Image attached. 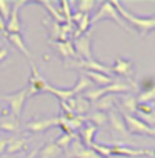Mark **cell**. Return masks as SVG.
I'll return each instance as SVG.
<instances>
[{"instance_id": "obj_5", "label": "cell", "mask_w": 155, "mask_h": 158, "mask_svg": "<svg viewBox=\"0 0 155 158\" xmlns=\"http://www.w3.org/2000/svg\"><path fill=\"white\" fill-rule=\"evenodd\" d=\"M123 122H125L127 131L132 135H150L152 136V130L153 127H149L147 123H144L139 117L135 115H122Z\"/></svg>"}, {"instance_id": "obj_41", "label": "cell", "mask_w": 155, "mask_h": 158, "mask_svg": "<svg viewBox=\"0 0 155 158\" xmlns=\"http://www.w3.org/2000/svg\"><path fill=\"white\" fill-rule=\"evenodd\" d=\"M153 108H155V106H153Z\"/></svg>"}, {"instance_id": "obj_1", "label": "cell", "mask_w": 155, "mask_h": 158, "mask_svg": "<svg viewBox=\"0 0 155 158\" xmlns=\"http://www.w3.org/2000/svg\"><path fill=\"white\" fill-rule=\"evenodd\" d=\"M112 3L117 8L118 15L122 17L123 22L130 23L140 37H147L149 33H152L155 30V19L153 17H139V15L132 14V12H128L127 8L122 5V2H117V0H112Z\"/></svg>"}, {"instance_id": "obj_7", "label": "cell", "mask_w": 155, "mask_h": 158, "mask_svg": "<svg viewBox=\"0 0 155 158\" xmlns=\"http://www.w3.org/2000/svg\"><path fill=\"white\" fill-rule=\"evenodd\" d=\"M27 2L20 0V2H12V12L10 17L5 22V32L7 33H20L22 30V22H20V7L25 5Z\"/></svg>"}, {"instance_id": "obj_10", "label": "cell", "mask_w": 155, "mask_h": 158, "mask_svg": "<svg viewBox=\"0 0 155 158\" xmlns=\"http://www.w3.org/2000/svg\"><path fill=\"white\" fill-rule=\"evenodd\" d=\"M112 156H152L150 150H135V148H128L125 145H109Z\"/></svg>"}, {"instance_id": "obj_37", "label": "cell", "mask_w": 155, "mask_h": 158, "mask_svg": "<svg viewBox=\"0 0 155 158\" xmlns=\"http://www.w3.org/2000/svg\"><path fill=\"white\" fill-rule=\"evenodd\" d=\"M37 152H38V150H33V152H30L28 155H25L24 158H37Z\"/></svg>"}, {"instance_id": "obj_31", "label": "cell", "mask_w": 155, "mask_h": 158, "mask_svg": "<svg viewBox=\"0 0 155 158\" xmlns=\"http://www.w3.org/2000/svg\"><path fill=\"white\" fill-rule=\"evenodd\" d=\"M135 113H139L140 117H149V115H155V108L152 103H137Z\"/></svg>"}, {"instance_id": "obj_17", "label": "cell", "mask_w": 155, "mask_h": 158, "mask_svg": "<svg viewBox=\"0 0 155 158\" xmlns=\"http://www.w3.org/2000/svg\"><path fill=\"white\" fill-rule=\"evenodd\" d=\"M28 147V140L27 138H8L7 143V155H14V153H22L24 150H27Z\"/></svg>"}, {"instance_id": "obj_30", "label": "cell", "mask_w": 155, "mask_h": 158, "mask_svg": "<svg viewBox=\"0 0 155 158\" xmlns=\"http://www.w3.org/2000/svg\"><path fill=\"white\" fill-rule=\"evenodd\" d=\"M90 148H92V150L95 152L100 158H112V153H110L109 145H100V143H95V142H93L92 145H90Z\"/></svg>"}, {"instance_id": "obj_24", "label": "cell", "mask_w": 155, "mask_h": 158, "mask_svg": "<svg viewBox=\"0 0 155 158\" xmlns=\"http://www.w3.org/2000/svg\"><path fill=\"white\" fill-rule=\"evenodd\" d=\"M85 120H88L92 125H95L97 128L98 127H105L107 123H109V117H107V113L105 112H93V113H90L85 117Z\"/></svg>"}, {"instance_id": "obj_18", "label": "cell", "mask_w": 155, "mask_h": 158, "mask_svg": "<svg viewBox=\"0 0 155 158\" xmlns=\"http://www.w3.org/2000/svg\"><path fill=\"white\" fill-rule=\"evenodd\" d=\"M37 3H40V5H44L47 10H49V14L52 17V22H55V23H67L65 22V19H63V15H62V12H60V8L58 7H54V3L50 2V0H37Z\"/></svg>"}, {"instance_id": "obj_4", "label": "cell", "mask_w": 155, "mask_h": 158, "mask_svg": "<svg viewBox=\"0 0 155 158\" xmlns=\"http://www.w3.org/2000/svg\"><path fill=\"white\" fill-rule=\"evenodd\" d=\"M27 98H28L27 97V87H25V88H22V90H19V92H15V93L3 95L2 100H5L7 103H8L10 115L19 120L20 113H22V110H24V105H25V102H27Z\"/></svg>"}, {"instance_id": "obj_3", "label": "cell", "mask_w": 155, "mask_h": 158, "mask_svg": "<svg viewBox=\"0 0 155 158\" xmlns=\"http://www.w3.org/2000/svg\"><path fill=\"white\" fill-rule=\"evenodd\" d=\"M30 63V70H32V75L28 78V87H27V97H33V95H38V93H44L49 90L50 83L38 73L37 67L33 62H28Z\"/></svg>"}, {"instance_id": "obj_28", "label": "cell", "mask_w": 155, "mask_h": 158, "mask_svg": "<svg viewBox=\"0 0 155 158\" xmlns=\"http://www.w3.org/2000/svg\"><path fill=\"white\" fill-rule=\"evenodd\" d=\"M135 98H137V103H152L155 100V85L152 88H149V90L139 92V95Z\"/></svg>"}, {"instance_id": "obj_11", "label": "cell", "mask_w": 155, "mask_h": 158, "mask_svg": "<svg viewBox=\"0 0 155 158\" xmlns=\"http://www.w3.org/2000/svg\"><path fill=\"white\" fill-rule=\"evenodd\" d=\"M49 44L54 50H57L58 55L63 58V60H75L77 58L74 44H72L70 40H65V42H50L49 40Z\"/></svg>"}, {"instance_id": "obj_12", "label": "cell", "mask_w": 155, "mask_h": 158, "mask_svg": "<svg viewBox=\"0 0 155 158\" xmlns=\"http://www.w3.org/2000/svg\"><path fill=\"white\" fill-rule=\"evenodd\" d=\"M57 117L54 118H37V120H30L27 125H25V128H27L28 131H33V133H40V131H45L49 130V128H54L57 127Z\"/></svg>"}, {"instance_id": "obj_21", "label": "cell", "mask_w": 155, "mask_h": 158, "mask_svg": "<svg viewBox=\"0 0 155 158\" xmlns=\"http://www.w3.org/2000/svg\"><path fill=\"white\" fill-rule=\"evenodd\" d=\"M60 153H62V150H60L54 142H50V143L44 145V147L37 152V158H58Z\"/></svg>"}, {"instance_id": "obj_15", "label": "cell", "mask_w": 155, "mask_h": 158, "mask_svg": "<svg viewBox=\"0 0 155 158\" xmlns=\"http://www.w3.org/2000/svg\"><path fill=\"white\" fill-rule=\"evenodd\" d=\"M107 117H109V125L112 127V130H115V131H117V133H120V135H128L122 113H120V112H115V110H110V112L107 113Z\"/></svg>"}, {"instance_id": "obj_40", "label": "cell", "mask_w": 155, "mask_h": 158, "mask_svg": "<svg viewBox=\"0 0 155 158\" xmlns=\"http://www.w3.org/2000/svg\"><path fill=\"white\" fill-rule=\"evenodd\" d=\"M153 19H155V15H153Z\"/></svg>"}, {"instance_id": "obj_22", "label": "cell", "mask_w": 155, "mask_h": 158, "mask_svg": "<svg viewBox=\"0 0 155 158\" xmlns=\"http://www.w3.org/2000/svg\"><path fill=\"white\" fill-rule=\"evenodd\" d=\"M0 130H3V131H12V133H15V131L20 130L19 120H17V118H14L12 115H5V117L0 118Z\"/></svg>"}, {"instance_id": "obj_32", "label": "cell", "mask_w": 155, "mask_h": 158, "mask_svg": "<svg viewBox=\"0 0 155 158\" xmlns=\"http://www.w3.org/2000/svg\"><path fill=\"white\" fill-rule=\"evenodd\" d=\"M10 12H12V2H8V0H0V15H2L3 20H8Z\"/></svg>"}, {"instance_id": "obj_2", "label": "cell", "mask_w": 155, "mask_h": 158, "mask_svg": "<svg viewBox=\"0 0 155 158\" xmlns=\"http://www.w3.org/2000/svg\"><path fill=\"white\" fill-rule=\"evenodd\" d=\"M103 19H110V20H114L117 25H120V27L123 28V30H127L128 33H132V28L128 27V25L122 20V17L118 15V12H117V8L114 7V3H112V0H105V2H102L100 3V8H98V12L93 17H90V25H93V23H97V22H100V20Z\"/></svg>"}, {"instance_id": "obj_26", "label": "cell", "mask_w": 155, "mask_h": 158, "mask_svg": "<svg viewBox=\"0 0 155 158\" xmlns=\"http://www.w3.org/2000/svg\"><path fill=\"white\" fill-rule=\"evenodd\" d=\"M44 25L49 27L50 32V42H62V25L55 23V22H49V19L44 20Z\"/></svg>"}, {"instance_id": "obj_13", "label": "cell", "mask_w": 155, "mask_h": 158, "mask_svg": "<svg viewBox=\"0 0 155 158\" xmlns=\"http://www.w3.org/2000/svg\"><path fill=\"white\" fill-rule=\"evenodd\" d=\"M65 103L70 106V110L75 115H79V117H85V113H88V110H90V102L85 100L82 95L72 97L70 100L65 102Z\"/></svg>"}, {"instance_id": "obj_8", "label": "cell", "mask_w": 155, "mask_h": 158, "mask_svg": "<svg viewBox=\"0 0 155 158\" xmlns=\"http://www.w3.org/2000/svg\"><path fill=\"white\" fill-rule=\"evenodd\" d=\"M67 152H68L67 155L70 158H100L92 148L85 147L80 140H74L72 145H70V148H68Z\"/></svg>"}, {"instance_id": "obj_34", "label": "cell", "mask_w": 155, "mask_h": 158, "mask_svg": "<svg viewBox=\"0 0 155 158\" xmlns=\"http://www.w3.org/2000/svg\"><path fill=\"white\" fill-rule=\"evenodd\" d=\"M7 143H8V138H0V155H3V153H5Z\"/></svg>"}, {"instance_id": "obj_35", "label": "cell", "mask_w": 155, "mask_h": 158, "mask_svg": "<svg viewBox=\"0 0 155 158\" xmlns=\"http://www.w3.org/2000/svg\"><path fill=\"white\" fill-rule=\"evenodd\" d=\"M0 33L5 35V20L2 19V15H0Z\"/></svg>"}, {"instance_id": "obj_19", "label": "cell", "mask_w": 155, "mask_h": 158, "mask_svg": "<svg viewBox=\"0 0 155 158\" xmlns=\"http://www.w3.org/2000/svg\"><path fill=\"white\" fill-rule=\"evenodd\" d=\"M115 105H117V95H103L95 102V108L98 112H105V113L114 110Z\"/></svg>"}, {"instance_id": "obj_29", "label": "cell", "mask_w": 155, "mask_h": 158, "mask_svg": "<svg viewBox=\"0 0 155 158\" xmlns=\"http://www.w3.org/2000/svg\"><path fill=\"white\" fill-rule=\"evenodd\" d=\"M95 5H97L95 0H79L77 2V12H80L84 15H90V12L95 8Z\"/></svg>"}, {"instance_id": "obj_14", "label": "cell", "mask_w": 155, "mask_h": 158, "mask_svg": "<svg viewBox=\"0 0 155 158\" xmlns=\"http://www.w3.org/2000/svg\"><path fill=\"white\" fill-rule=\"evenodd\" d=\"M3 37H5L7 40L12 44V47H15V48L19 50L24 57H27L28 62H32V53H30V50L27 48V45H25V42H24V38H22L20 33H7L5 32V35H3Z\"/></svg>"}, {"instance_id": "obj_20", "label": "cell", "mask_w": 155, "mask_h": 158, "mask_svg": "<svg viewBox=\"0 0 155 158\" xmlns=\"http://www.w3.org/2000/svg\"><path fill=\"white\" fill-rule=\"evenodd\" d=\"M98 128L95 125H92V123H85L84 128L80 130V138H82V143L85 145V147L90 148V145L93 143V136H95Z\"/></svg>"}, {"instance_id": "obj_36", "label": "cell", "mask_w": 155, "mask_h": 158, "mask_svg": "<svg viewBox=\"0 0 155 158\" xmlns=\"http://www.w3.org/2000/svg\"><path fill=\"white\" fill-rule=\"evenodd\" d=\"M7 55H8V52H7L5 48H0V63H2V62L7 58Z\"/></svg>"}, {"instance_id": "obj_6", "label": "cell", "mask_w": 155, "mask_h": 158, "mask_svg": "<svg viewBox=\"0 0 155 158\" xmlns=\"http://www.w3.org/2000/svg\"><path fill=\"white\" fill-rule=\"evenodd\" d=\"M90 44H92V35H90V32H87V33H84V35L75 38L74 40V48H75L77 58H80V60H92Z\"/></svg>"}, {"instance_id": "obj_16", "label": "cell", "mask_w": 155, "mask_h": 158, "mask_svg": "<svg viewBox=\"0 0 155 158\" xmlns=\"http://www.w3.org/2000/svg\"><path fill=\"white\" fill-rule=\"evenodd\" d=\"M118 108L122 115H133L137 110V98L130 95V93H125L123 97H118Z\"/></svg>"}, {"instance_id": "obj_33", "label": "cell", "mask_w": 155, "mask_h": 158, "mask_svg": "<svg viewBox=\"0 0 155 158\" xmlns=\"http://www.w3.org/2000/svg\"><path fill=\"white\" fill-rule=\"evenodd\" d=\"M155 85V77H145V78H142L139 83H137V88H139L140 92L144 90H149V88H152Z\"/></svg>"}, {"instance_id": "obj_25", "label": "cell", "mask_w": 155, "mask_h": 158, "mask_svg": "<svg viewBox=\"0 0 155 158\" xmlns=\"http://www.w3.org/2000/svg\"><path fill=\"white\" fill-rule=\"evenodd\" d=\"M74 140H79V136L77 135H67V133H62L60 136H57V138L54 140V143L57 145V147L60 148L62 152H67L68 148H70V145Z\"/></svg>"}, {"instance_id": "obj_9", "label": "cell", "mask_w": 155, "mask_h": 158, "mask_svg": "<svg viewBox=\"0 0 155 158\" xmlns=\"http://www.w3.org/2000/svg\"><path fill=\"white\" fill-rule=\"evenodd\" d=\"M112 68V73L118 75V77H125L132 82V77H133V62L130 58H115L114 67ZM133 83V82H132Z\"/></svg>"}, {"instance_id": "obj_27", "label": "cell", "mask_w": 155, "mask_h": 158, "mask_svg": "<svg viewBox=\"0 0 155 158\" xmlns=\"http://www.w3.org/2000/svg\"><path fill=\"white\" fill-rule=\"evenodd\" d=\"M47 92H50L52 95L57 97V98H58V102H67V100H70L72 97H75V95H74V92H72V88L65 90V88H57V87H54V85H50Z\"/></svg>"}, {"instance_id": "obj_38", "label": "cell", "mask_w": 155, "mask_h": 158, "mask_svg": "<svg viewBox=\"0 0 155 158\" xmlns=\"http://www.w3.org/2000/svg\"><path fill=\"white\" fill-rule=\"evenodd\" d=\"M150 155H152V158H155V148H153L152 152H150Z\"/></svg>"}, {"instance_id": "obj_39", "label": "cell", "mask_w": 155, "mask_h": 158, "mask_svg": "<svg viewBox=\"0 0 155 158\" xmlns=\"http://www.w3.org/2000/svg\"><path fill=\"white\" fill-rule=\"evenodd\" d=\"M152 136H155V128H153V130H152Z\"/></svg>"}, {"instance_id": "obj_23", "label": "cell", "mask_w": 155, "mask_h": 158, "mask_svg": "<svg viewBox=\"0 0 155 158\" xmlns=\"http://www.w3.org/2000/svg\"><path fill=\"white\" fill-rule=\"evenodd\" d=\"M90 88H93V83L90 82V80L87 78L85 75H79V78H77V83L72 87V92H74V95H80V93H85L87 90H90Z\"/></svg>"}]
</instances>
